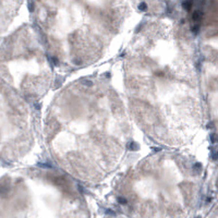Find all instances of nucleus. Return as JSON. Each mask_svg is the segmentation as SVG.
<instances>
[{
  "label": "nucleus",
  "instance_id": "2",
  "mask_svg": "<svg viewBox=\"0 0 218 218\" xmlns=\"http://www.w3.org/2000/svg\"><path fill=\"white\" fill-rule=\"evenodd\" d=\"M201 16H202V13L200 11H195L194 13H193V21H200L201 20Z\"/></svg>",
  "mask_w": 218,
  "mask_h": 218
},
{
  "label": "nucleus",
  "instance_id": "3",
  "mask_svg": "<svg viewBox=\"0 0 218 218\" xmlns=\"http://www.w3.org/2000/svg\"><path fill=\"white\" fill-rule=\"evenodd\" d=\"M139 8H140L141 10H145V9H146V5H145L144 2H142V3H140V5H139Z\"/></svg>",
  "mask_w": 218,
  "mask_h": 218
},
{
  "label": "nucleus",
  "instance_id": "1",
  "mask_svg": "<svg viewBox=\"0 0 218 218\" xmlns=\"http://www.w3.org/2000/svg\"><path fill=\"white\" fill-rule=\"evenodd\" d=\"M192 0H184L183 1V3H182V5H183V8H184L185 10L186 11H189L191 9V7H192Z\"/></svg>",
  "mask_w": 218,
  "mask_h": 218
},
{
  "label": "nucleus",
  "instance_id": "4",
  "mask_svg": "<svg viewBox=\"0 0 218 218\" xmlns=\"http://www.w3.org/2000/svg\"><path fill=\"white\" fill-rule=\"evenodd\" d=\"M119 202H120V203H123V204H125V203H126V202H125L124 198H121V197H120V198H119Z\"/></svg>",
  "mask_w": 218,
  "mask_h": 218
}]
</instances>
